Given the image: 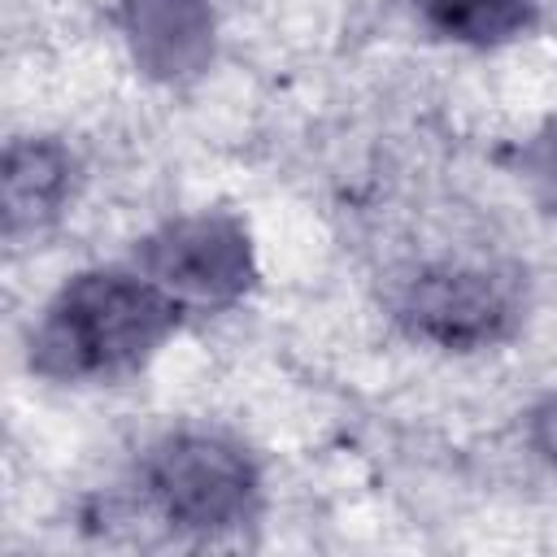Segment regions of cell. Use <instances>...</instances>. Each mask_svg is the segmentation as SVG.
Returning <instances> with one entry per match:
<instances>
[{"label": "cell", "mask_w": 557, "mask_h": 557, "mask_svg": "<svg viewBox=\"0 0 557 557\" xmlns=\"http://www.w3.org/2000/svg\"><path fill=\"white\" fill-rule=\"evenodd\" d=\"M187 318L131 257L87 265L44 300L26 335V366L48 383H117L139 374Z\"/></svg>", "instance_id": "1"}, {"label": "cell", "mask_w": 557, "mask_h": 557, "mask_svg": "<svg viewBox=\"0 0 557 557\" xmlns=\"http://www.w3.org/2000/svg\"><path fill=\"white\" fill-rule=\"evenodd\" d=\"M135 496L148 518L183 540H222L257 522L265 505L257 457L226 431L178 426L135 461Z\"/></svg>", "instance_id": "2"}, {"label": "cell", "mask_w": 557, "mask_h": 557, "mask_svg": "<svg viewBox=\"0 0 557 557\" xmlns=\"http://www.w3.org/2000/svg\"><path fill=\"white\" fill-rule=\"evenodd\" d=\"M392 322L440 352H483L522 326V278L492 261H422L392 287Z\"/></svg>", "instance_id": "3"}, {"label": "cell", "mask_w": 557, "mask_h": 557, "mask_svg": "<svg viewBox=\"0 0 557 557\" xmlns=\"http://www.w3.org/2000/svg\"><path fill=\"white\" fill-rule=\"evenodd\" d=\"M131 261L152 274L187 313L231 309L257 278L248 226L226 209L165 218L144 239H135Z\"/></svg>", "instance_id": "4"}, {"label": "cell", "mask_w": 557, "mask_h": 557, "mask_svg": "<svg viewBox=\"0 0 557 557\" xmlns=\"http://www.w3.org/2000/svg\"><path fill=\"white\" fill-rule=\"evenodd\" d=\"M74 152L48 135H17L4 148V239L44 235L74 196Z\"/></svg>", "instance_id": "5"}, {"label": "cell", "mask_w": 557, "mask_h": 557, "mask_svg": "<svg viewBox=\"0 0 557 557\" xmlns=\"http://www.w3.org/2000/svg\"><path fill=\"white\" fill-rule=\"evenodd\" d=\"M122 26L144 74L187 78L213 52V13L205 0H122Z\"/></svg>", "instance_id": "6"}, {"label": "cell", "mask_w": 557, "mask_h": 557, "mask_svg": "<svg viewBox=\"0 0 557 557\" xmlns=\"http://www.w3.org/2000/svg\"><path fill=\"white\" fill-rule=\"evenodd\" d=\"M422 30L461 48H500L535 30L540 0H409Z\"/></svg>", "instance_id": "7"}, {"label": "cell", "mask_w": 557, "mask_h": 557, "mask_svg": "<svg viewBox=\"0 0 557 557\" xmlns=\"http://www.w3.org/2000/svg\"><path fill=\"white\" fill-rule=\"evenodd\" d=\"M513 170H518V178L531 187V196H535L548 213H557V117L518 144Z\"/></svg>", "instance_id": "8"}, {"label": "cell", "mask_w": 557, "mask_h": 557, "mask_svg": "<svg viewBox=\"0 0 557 557\" xmlns=\"http://www.w3.org/2000/svg\"><path fill=\"white\" fill-rule=\"evenodd\" d=\"M527 444L535 448V457H544L557 470V396H544L527 413Z\"/></svg>", "instance_id": "9"}]
</instances>
